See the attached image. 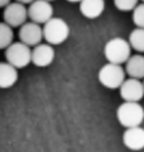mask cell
<instances>
[{
  "label": "cell",
  "mask_w": 144,
  "mask_h": 152,
  "mask_svg": "<svg viewBox=\"0 0 144 152\" xmlns=\"http://www.w3.org/2000/svg\"><path fill=\"white\" fill-rule=\"evenodd\" d=\"M42 33H44V40L47 44L52 46L60 45L68 40L70 35V27L63 18L51 17L47 22L44 23Z\"/></svg>",
  "instance_id": "1"
},
{
  "label": "cell",
  "mask_w": 144,
  "mask_h": 152,
  "mask_svg": "<svg viewBox=\"0 0 144 152\" xmlns=\"http://www.w3.org/2000/svg\"><path fill=\"white\" fill-rule=\"evenodd\" d=\"M116 116L119 123L125 128L142 125L144 121V107L135 101H125L117 107Z\"/></svg>",
  "instance_id": "2"
},
{
  "label": "cell",
  "mask_w": 144,
  "mask_h": 152,
  "mask_svg": "<svg viewBox=\"0 0 144 152\" xmlns=\"http://www.w3.org/2000/svg\"><path fill=\"white\" fill-rule=\"evenodd\" d=\"M105 58L108 63L113 64H125L131 55V46L128 40L122 37H113L106 42L103 48Z\"/></svg>",
  "instance_id": "3"
},
{
  "label": "cell",
  "mask_w": 144,
  "mask_h": 152,
  "mask_svg": "<svg viewBox=\"0 0 144 152\" xmlns=\"http://www.w3.org/2000/svg\"><path fill=\"white\" fill-rule=\"evenodd\" d=\"M32 49L31 46L26 45L22 41L12 42V44L5 49V59L7 61L15 66L17 69L26 68L31 63Z\"/></svg>",
  "instance_id": "4"
},
{
  "label": "cell",
  "mask_w": 144,
  "mask_h": 152,
  "mask_svg": "<svg viewBox=\"0 0 144 152\" xmlns=\"http://www.w3.org/2000/svg\"><path fill=\"white\" fill-rule=\"evenodd\" d=\"M126 73L125 69L120 64L107 63L98 72V81L100 83L110 90H116L125 81Z\"/></svg>",
  "instance_id": "5"
},
{
  "label": "cell",
  "mask_w": 144,
  "mask_h": 152,
  "mask_svg": "<svg viewBox=\"0 0 144 152\" xmlns=\"http://www.w3.org/2000/svg\"><path fill=\"white\" fill-rule=\"evenodd\" d=\"M4 8H5L4 13H3L4 22L7 24H9L12 28L20 27L24 22H27L28 13H27V8L24 7L23 3H19V1L12 3L10 1Z\"/></svg>",
  "instance_id": "6"
},
{
  "label": "cell",
  "mask_w": 144,
  "mask_h": 152,
  "mask_svg": "<svg viewBox=\"0 0 144 152\" xmlns=\"http://www.w3.org/2000/svg\"><path fill=\"white\" fill-rule=\"evenodd\" d=\"M27 13L28 18L32 22L44 24L51 17H54V8L51 5V1L49 0H33L32 3H29Z\"/></svg>",
  "instance_id": "7"
},
{
  "label": "cell",
  "mask_w": 144,
  "mask_h": 152,
  "mask_svg": "<svg viewBox=\"0 0 144 152\" xmlns=\"http://www.w3.org/2000/svg\"><path fill=\"white\" fill-rule=\"evenodd\" d=\"M120 90V96L124 101H135L139 102L144 97V87L143 82L138 78H129L125 79L119 87Z\"/></svg>",
  "instance_id": "8"
},
{
  "label": "cell",
  "mask_w": 144,
  "mask_h": 152,
  "mask_svg": "<svg viewBox=\"0 0 144 152\" xmlns=\"http://www.w3.org/2000/svg\"><path fill=\"white\" fill-rule=\"evenodd\" d=\"M19 40L28 46H36L44 39L41 24L36 22H24L19 28Z\"/></svg>",
  "instance_id": "9"
},
{
  "label": "cell",
  "mask_w": 144,
  "mask_h": 152,
  "mask_svg": "<svg viewBox=\"0 0 144 152\" xmlns=\"http://www.w3.org/2000/svg\"><path fill=\"white\" fill-rule=\"evenodd\" d=\"M55 59V50L52 45L50 44H37L33 46L32 49V56H31V63H33L36 66L40 68H45L49 66Z\"/></svg>",
  "instance_id": "10"
},
{
  "label": "cell",
  "mask_w": 144,
  "mask_h": 152,
  "mask_svg": "<svg viewBox=\"0 0 144 152\" xmlns=\"http://www.w3.org/2000/svg\"><path fill=\"white\" fill-rule=\"evenodd\" d=\"M122 142L131 151H140L144 148V129L140 125L130 126L122 134Z\"/></svg>",
  "instance_id": "11"
},
{
  "label": "cell",
  "mask_w": 144,
  "mask_h": 152,
  "mask_svg": "<svg viewBox=\"0 0 144 152\" xmlns=\"http://www.w3.org/2000/svg\"><path fill=\"white\" fill-rule=\"evenodd\" d=\"M105 0H80L79 12L88 19H96L105 12Z\"/></svg>",
  "instance_id": "12"
},
{
  "label": "cell",
  "mask_w": 144,
  "mask_h": 152,
  "mask_svg": "<svg viewBox=\"0 0 144 152\" xmlns=\"http://www.w3.org/2000/svg\"><path fill=\"white\" fill-rule=\"evenodd\" d=\"M18 81V69L8 61L0 63V88H10Z\"/></svg>",
  "instance_id": "13"
},
{
  "label": "cell",
  "mask_w": 144,
  "mask_h": 152,
  "mask_svg": "<svg viewBox=\"0 0 144 152\" xmlns=\"http://www.w3.org/2000/svg\"><path fill=\"white\" fill-rule=\"evenodd\" d=\"M125 73L131 78H144V55H130L125 61Z\"/></svg>",
  "instance_id": "14"
},
{
  "label": "cell",
  "mask_w": 144,
  "mask_h": 152,
  "mask_svg": "<svg viewBox=\"0 0 144 152\" xmlns=\"http://www.w3.org/2000/svg\"><path fill=\"white\" fill-rule=\"evenodd\" d=\"M129 44L131 49L138 53H144V28L137 27L130 32L129 35Z\"/></svg>",
  "instance_id": "15"
},
{
  "label": "cell",
  "mask_w": 144,
  "mask_h": 152,
  "mask_svg": "<svg viewBox=\"0 0 144 152\" xmlns=\"http://www.w3.org/2000/svg\"><path fill=\"white\" fill-rule=\"evenodd\" d=\"M14 39L13 28L5 22L0 23V50H5Z\"/></svg>",
  "instance_id": "16"
},
{
  "label": "cell",
  "mask_w": 144,
  "mask_h": 152,
  "mask_svg": "<svg viewBox=\"0 0 144 152\" xmlns=\"http://www.w3.org/2000/svg\"><path fill=\"white\" fill-rule=\"evenodd\" d=\"M133 22L137 27L144 28V3L138 4L133 9Z\"/></svg>",
  "instance_id": "17"
},
{
  "label": "cell",
  "mask_w": 144,
  "mask_h": 152,
  "mask_svg": "<svg viewBox=\"0 0 144 152\" xmlns=\"http://www.w3.org/2000/svg\"><path fill=\"white\" fill-rule=\"evenodd\" d=\"M139 0H113V4L121 12H130L138 5Z\"/></svg>",
  "instance_id": "18"
},
{
  "label": "cell",
  "mask_w": 144,
  "mask_h": 152,
  "mask_svg": "<svg viewBox=\"0 0 144 152\" xmlns=\"http://www.w3.org/2000/svg\"><path fill=\"white\" fill-rule=\"evenodd\" d=\"M10 3V0H0V8H4L5 5Z\"/></svg>",
  "instance_id": "19"
},
{
  "label": "cell",
  "mask_w": 144,
  "mask_h": 152,
  "mask_svg": "<svg viewBox=\"0 0 144 152\" xmlns=\"http://www.w3.org/2000/svg\"><path fill=\"white\" fill-rule=\"evenodd\" d=\"M15 1H19V3H23V4H29V3H32L33 0H15Z\"/></svg>",
  "instance_id": "20"
},
{
  "label": "cell",
  "mask_w": 144,
  "mask_h": 152,
  "mask_svg": "<svg viewBox=\"0 0 144 152\" xmlns=\"http://www.w3.org/2000/svg\"><path fill=\"white\" fill-rule=\"evenodd\" d=\"M66 1H69V3H79L80 0H66Z\"/></svg>",
  "instance_id": "21"
},
{
  "label": "cell",
  "mask_w": 144,
  "mask_h": 152,
  "mask_svg": "<svg viewBox=\"0 0 144 152\" xmlns=\"http://www.w3.org/2000/svg\"><path fill=\"white\" fill-rule=\"evenodd\" d=\"M49 1H54V0H49Z\"/></svg>",
  "instance_id": "22"
},
{
  "label": "cell",
  "mask_w": 144,
  "mask_h": 152,
  "mask_svg": "<svg viewBox=\"0 0 144 152\" xmlns=\"http://www.w3.org/2000/svg\"><path fill=\"white\" fill-rule=\"evenodd\" d=\"M143 79H144V78H143ZM143 87H144V82H143Z\"/></svg>",
  "instance_id": "23"
},
{
  "label": "cell",
  "mask_w": 144,
  "mask_h": 152,
  "mask_svg": "<svg viewBox=\"0 0 144 152\" xmlns=\"http://www.w3.org/2000/svg\"><path fill=\"white\" fill-rule=\"evenodd\" d=\"M142 1H143V3H144V0H142Z\"/></svg>",
  "instance_id": "24"
}]
</instances>
